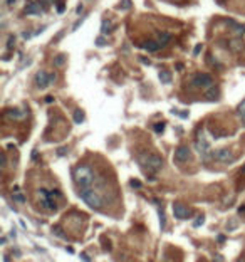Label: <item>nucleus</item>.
<instances>
[{
  "instance_id": "38",
  "label": "nucleus",
  "mask_w": 245,
  "mask_h": 262,
  "mask_svg": "<svg viewBox=\"0 0 245 262\" xmlns=\"http://www.w3.org/2000/svg\"><path fill=\"white\" fill-rule=\"evenodd\" d=\"M213 262H223V259H222V257H220V255H217V257H215V259H213Z\"/></svg>"
},
{
  "instance_id": "41",
  "label": "nucleus",
  "mask_w": 245,
  "mask_h": 262,
  "mask_svg": "<svg viewBox=\"0 0 245 262\" xmlns=\"http://www.w3.org/2000/svg\"><path fill=\"white\" fill-rule=\"evenodd\" d=\"M45 101H47V103H52L54 99H52V96H47V98H45Z\"/></svg>"
},
{
  "instance_id": "10",
  "label": "nucleus",
  "mask_w": 245,
  "mask_h": 262,
  "mask_svg": "<svg viewBox=\"0 0 245 262\" xmlns=\"http://www.w3.org/2000/svg\"><path fill=\"white\" fill-rule=\"evenodd\" d=\"M175 160L180 161V163L188 161L190 160V148L188 146H178L175 149Z\"/></svg>"
},
{
  "instance_id": "28",
  "label": "nucleus",
  "mask_w": 245,
  "mask_h": 262,
  "mask_svg": "<svg viewBox=\"0 0 245 262\" xmlns=\"http://www.w3.org/2000/svg\"><path fill=\"white\" fill-rule=\"evenodd\" d=\"M240 47H242V44H240V39H235L234 42H232V49H234V51H238Z\"/></svg>"
},
{
  "instance_id": "44",
  "label": "nucleus",
  "mask_w": 245,
  "mask_h": 262,
  "mask_svg": "<svg viewBox=\"0 0 245 262\" xmlns=\"http://www.w3.org/2000/svg\"><path fill=\"white\" fill-rule=\"evenodd\" d=\"M242 121H243V124H245V116H242Z\"/></svg>"
},
{
  "instance_id": "1",
  "label": "nucleus",
  "mask_w": 245,
  "mask_h": 262,
  "mask_svg": "<svg viewBox=\"0 0 245 262\" xmlns=\"http://www.w3.org/2000/svg\"><path fill=\"white\" fill-rule=\"evenodd\" d=\"M74 182L77 185V190H89L94 188L96 183V173L89 165H81L74 170Z\"/></svg>"
},
{
  "instance_id": "25",
  "label": "nucleus",
  "mask_w": 245,
  "mask_h": 262,
  "mask_svg": "<svg viewBox=\"0 0 245 262\" xmlns=\"http://www.w3.org/2000/svg\"><path fill=\"white\" fill-rule=\"evenodd\" d=\"M155 131L158 133V135H161V133L165 131V123H156L155 124Z\"/></svg>"
},
{
  "instance_id": "6",
  "label": "nucleus",
  "mask_w": 245,
  "mask_h": 262,
  "mask_svg": "<svg viewBox=\"0 0 245 262\" xmlns=\"http://www.w3.org/2000/svg\"><path fill=\"white\" fill-rule=\"evenodd\" d=\"M192 84L195 87H198V89H210V87L213 86V77L206 72H200L193 77Z\"/></svg>"
},
{
  "instance_id": "27",
  "label": "nucleus",
  "mask_w": 245,
  "mask_h": 262,
  "mask_svg": "<svg viewBox=\"0 0 245 262\" xmlns=\"http://www.w3.org/2000/svg\"><path fill=\"white\" fill-rule=\"evenodd\" d=\"M96 45H98V47H104V45H106V39H104V37H98V39H96Z\"/></svg>"
},
{
  "instance_id": "35",
  "label": "nucleus",
  "mask_w": 245,
  "mask_h": 262,
  "mask_svg": "<svg viewBox=\"0 0 245 262\" xmlns=\"http://www.w3.org/2000/svg\"><path fill=\"white\" fill-rule=\"evenodd\" d=\"M141 62H143V64H151V62H149V59H146V57H141Z\"/></svg>"
},
{
  "instance_id": "21",
  "label": "nucleus",
  "mask_w": 245,
  "mask_h": 262,
  "mask_svg": "<svg viewBox=\"0 0 245 262\" xmlns=\"http://www.w3.org/2000/svg\"><path fill=\"white\" fill-rule=\"evenodd\" d=\"M206 98H208L210 101H213V99H218V89H213V87H210L208 93H206Z\"/></svg>"
},
{
  "instance_id": "9",
  "label": "nucleus",
  "mask_w": 245,
  "mask_h": 262,
  "mask_svg": "<svg viewBox=\"0 0 245 262\" xmlns=\"http://www.w3.org/2000/svg\"><path fill=\"white\" fill-rule=\"evenodd\" d=\"M173 214H175V217L178 218V220H185V218H188L190 217V210L186 209V207L183 205V203H173Z\"/></svg>"
},
{
  "instance_id": "7",
  "label": "nucleus",
  "mask_w": 245,
  "mask_h": 262,
  "mask_svg": "<svg viewBox=\"0 0 245 262\" xmlns=\"http://www.w3.org/2000/svg\"><path fill=\"white\" fill-rule=\"evenodd\" d=\"M213 160L220 161V163H232L234 161V153L225 148L217 149V151H213Z\"/></svg>"
},
{
  "instance_id": "17",
  "label": "nucleus",
  "mask_w": 245,
  "mask_h": 262,
  "mask_svg": "<svg viewBox=\"0 0 245 262\" xmlns=\"http://www.w3.org/2000/svg\"><path fill=\"white\" fill-rule=\"evenodd\" d=\"M160 81L163 82V84H170V82H171V72H170V71H161Z\"/></svg>"
},
{
  "instance_id": "39",
  "label": "nucleus",
  "mask_w": 245,
  "mask_h": 262,
  "mask_svg": "<svg viewBox=\"0 0 245 262\" xmlns=\"http://www.w3.org/2000/svg\"><path fill=\"white\" fill-rule=\"evenodd\" d=\"M81 257H82V259H84L86 262H91V259H89V257H88V255H84V254H81Z\"/></svg>"
},
{
  "instance_id": "3",
  "label": "nucleus",
  "mask_w": 245,
  "mask_h": 262,
  "mask_svg": "<svg viewBox=\"0 0 245 262\" xmlns=\"http://www.w3.org/2000/svg\"><path fill=\"white\" fill-rule=\"evenodd\" d=\"M79 197L82 198V200L86 202V205L89 207V209H94V210H101L102 209V200L101 193L98 192L96 188H89V190H77Z\"/></svg>"
},
{
  "instance_id": "14",
  "label": "nucleus",
  "mask_w": 245,
  "mask_h": 262,
  "mask_svg": "<svg viewBox=\"0 0 245 262\" xmlns=\"http://www.w3.org/2000/svg\"><path fill=\"white\" fill-rule=\"evenodd\" d=\"M170 40H171V34H168V32H160V34H158V40H156V42L160 44V47H165Z\"/></svg>"
},
{
  "instance_id": "2",
  "label": "nucleus",
  "mask_w": 245,
  "mask_h": 262,
  "mask_svg": "<svg viewBox=\"0 0 245 262\" xmlns=\"http://www.w3.org/2000/svg\"><path fill=\"white\" fill-rule=\"evenodd\" d=\"M138 163L143 166L144 170L148 172H160L161 166H163V160H161L160 155L156 153H139L138 155Z\"/></svg>"
},
{
  "instance_id": "33",
  "label": "nucleus",
  "mask_w": 245,
  "mask_h": 262,
  "mask_svg": "<svg viewBox=\"0 0 245 262\" xmlns=\"http://www.w3.org/2000/svg\"><path fill=\"white\" fill-rule=\"evenodd\" d=\"M123 9H129V7H131V3H129V0H123Z\"/></svg>"
},
{
  "instance_id": "37",
  "label": "nucleus",
  "mask_w": 245,
  "mask_h": 262,
  "mask_svg": "<svg viewBox=\"0 0 245 262\" xmlns=\"http://www.w3.org/2000/svg\"><path fill=\"white\" fill-rule=\"evenodd\" d=\"M5 163H7V158H5V155L2 156V168H5Z\"/></svg>"
},
{
  "instance_id": "29",
  "label": "nucleus",
  "mask_w": 245,
  "mask_h": 262,
  "mask_svg": "<svg viewBox=\"0 0 245 262\" xmlns=\"http://www.w3.org/2000/svg\"><path fill=\"white\" fill-rule=\"evenodd\" d=\"M52 234H56V235H59V237H64V232L61 230V227H52Z\"/></svg>"
},
{
  "instance_id": "34",
  "label": "nucleus",
  "mask_w": 245,
  "mask_h": 262,
  "mask_svg": "<svg viewBox=\"0 0 245 262\" xmlns=\"http://www.w3.org/2000/svg\"><path fill=\"white\" fill-rule=\"evenodd\" d=\"M64 10H66V7H64V5H62V3H61V5L57 7V12H59V14H62V12H64Z\"/></svg>"
},
{
  "instance_id": "16",
  "label": "nucleus",
  "mask_w": 245,
  "mask_h": 262,
  "mask_svg": "<svg viewBox=\"0 0 245 262\" xmlns=\"http://www.w3.org/2000/svg\"><path fill=\"white\" fill-rule=\"evenodd\" d=\"M113 30V22L111 20H102V24H101V32L102 34H109V32Z\"/></svg>"
},
{
  "instance_id": "26",
  "label": "nucleus",
  "mask_w": 245,
  "mask_h": 262,
  "mask_svg": "<svg viewBox=\"0 0 245 262\" xmlns=\"http://www.w3.org/2000/svg\"><path fill=\"white\" fill-rule=\"evenodd\" d=\"M203 222H205V217H203V215H198V217H197V220L193 222V227H200Z\"/></svg>"
},
{
  "instance_id": "23",
  "label": "nucleus",
  "mask_w": 245,
  "mask_h": 262,
  "mask_svg": "<svg viewBox=\"0 0 245 262\" xmlns=\"http://www.w3.org/2000/svg\"><path fill=\"white\" fill-rule=\"evenodd\" d=\"M15 47V35H9V40H7V49L12 51Z\"/></svg>"
},
{
  "instance_id": "20",
  "label": "nucleus",
  "mask_w": 245,
  "mask_h": 262,
  "mask_svg": "<svg viewBox=\"0 0 245 262\" xmlns=\"http://www.w3.org/2000/svg\"><path fill=\"white\" fill-rule=\"evenodd\" d=\"M82 121H84V113H82L81 109H76V111H74V123L79 124Z\"/></svg>"
},
{
  "instance_id": "36",
  "label": "nucleus",
  "mask_w": 245,
  "mask_h": 262,
  "mask_svg": "<svg viewBox=\"0 0 245 262\" xmlns=\"http://www.w3.org/2000/svg\"><path fill=\"white\" fill-rule=\"evenodd\" d=\"M102 247H104V249H107V251H109V249H111V242H104V244H102Z\"/></svg>"
},
{
  "instance_id": "22",
  "label": "nucleus",
  "mask_w": 245,
  "mask_h": 262,
  "mask_svg": "<svg viewBox=\"0 0 245 262\" xmlns=\"http://www.w3.org/2000/svg\"><path fill=\"white\" fill-rule=\"evenodd\" d=\"M160 225H161V228H165L166 227V215H165V212H163V209H160Z\"/></svg>"
},
{
  "instance_id": "42",
  "label": "nucleus",
  "mask_w": 245,
  "mask_h": 262,
  "mask_svg": "<svg viewBox=\"0 0 245 262\" xmlns=\"http://www.w3.org/2000/svg\"><path fill=\"white\" fill-rule=\"evenodd\" d=\"M14 2L15 0H7V5H14Z\"/></svg>"
},
{
  "instance_id": "45",
  "label": "nucleus",
  "mask_w": 245,
  "mask_h": 262,
  "mask_svg": "<svg viewBox=\"0 0 245 262\" xmlns=\"http://www.w3.org/2000/svg\"><path fill=\"white\" fill-rule=\"evenodd\" d=\"M243 173H245V168H243Z\"/></svg>"
},
{
  "instance_id": "15",
  "label": "nucleus",
  "mask_w": 245,
  "mask_h": 262,
  "mask_svg": "<svg viewBox=\"0 0 245 262\" xmlns=\"http://www.w3.org/2000/svg\"><path fill=\"white\" fill-rule=\"evenodd\" d=\"M7 118H12V119H24L25 116V111H19V109H9L5 113Z\"/></svg>"
},
{
  "instance_id": "18",
  "label": "nucleus",
  "mask_w": 245,
  "mask_h": 262,
  "mask_svg": "<svg viewBox=\"0 0 245 262\" xmlns=\"http://www.w3.org/2000/svg\"><path fill=\"white\" fill-rule=\"evenodd\" d=\"M64 64H66V56L64 54H59V56L54 57V66H56V67H62Z\"/></svg>"
},
{
  "instance_id": "5",
  "label": "nucleus",
  "mask_w": 245,
  "mask_h": 262,
  "mask_svg": "<svg viewBox=\"0 0 245 262\" xmlns=\"http://www.w3.org/2000/svg\"><path fill=\"white\" fill-rule=\"evenodd\" d=\"M195 149L200 153V156H202L205 161H208V160H211V158H213V153L210 151V143L206 141V138H205V135H203V133H198L197 140H195Z\"/></svg>"
},
{
  "instance_id": "4",
  "label": "nucleus",
  "mask_w": 245,
  "mask_h": 262,
  "mask_svg": "<svg viewBox=\"0 0 245 262\" xmlns=\"http://www.w3.org/2000/svg\"><path fill=\"white\" fill-rule=\"evenodd\" d=\"M56 197H61V192H57V190L49 192V190H45V188H40L39 190V203H40V207H42L44 210H47V212H56L57 209H59V205H57V202H56Z\"/></svg>"
},
{
  "instance_id": "13",
  "label": "nucleus",
  "mask_w": 245,
  "mask_h": 262,
  "mask_svg": "<svg viewBox=\"0 0 245 262\" xmlns=\"http://www.w3.org/2000/svg\"><path fill=\"white\" fill-rule=\"evenodd\" d=\"M141 47H143L144 51H148V52H156L158 49H160V44L155 42V40H144V42L141 44Z\"/></svg>"
},
{
  "instance_id": "8",
  "label": "nucleus",
  "mask_w": 245,
  "mask_h": 262,
  "mask_svg": "<svg viewBox=\"0 0 245 262\" xmlns=\"http://www.w3.org/2000/svg\"><path fill=\"white\" fill-rule=\"evenodd\" d=\"M35 84L39 89H45L47 86H51V74H47L45 71H39L35 74Z\"/></svg>"
},
{
  "instance_id": "43",
  "label": "nucleus",
  "mask_w": 245,
  "mask_h": 262,
  "mask_svg": "<svg viewBox=\"0 0 245 262\" xmlns=\"http://www.w3.org/2000/svg\"><path fill=\"white\" fill-rule=\"evenodd\" d=\"M237 262H245V259H238V260H237Z\"/></svg>"
},
{
  "instance_id": "12",
  "label": "nucleus",
  "mask_w": 245,
  "mask_h": 262,
  "mask_svg": "<svg viewBox=\"0 0 245 262\" xmlns=\"http://www.w3.org/2000/svg\"><path fill=\"white\" fill-rule=\"evenodd\" d=\"M227 24H228V25H230L232 29H234V32H235L237 37H242V35L245 34V24H243V25H240V24L234 22V20H228Z\"/></svg>"
},
{
  "instance_id": "31",
  "label": "nucleus",
  "mask_w": 245,
  "mask_h": 262,
  "mask_svg": "<svg viewBox=\"0 0 245 262\" xmlns=\"http://www.w3.org/2000/svg\"><path fill=\"white\" fill-rule=\"evenodd\" d=\"M200 51H202V44H197V45H195V49H193V56H198Z\"/></svg>"
},
{
  "instance_id": "30",
  "label": "nucleus",
  "mask_w": 245,
  "mask_h": 262,
  "mask_svg": "<svg viewBox=\"0 0 245 262\" xmlns=\"http://www.w3.org/2000/svg\"><path fill=\"white\" fill-rule=\"evenodd\" d=\"M131 186H133V188H141V182L133 178V180H131Z\"/></svg>"
},
{
  "instance_id": "19",
  "label": "nucleus",
  "mask_w": 245,
  "mask_h": 262,
  "mask_svg": "<svg viewBox=\"0 0 245 262\" xmlns=\"http://www.w3.org/2000/svg\"><path fill=\"white\" fill-rule=\"evenodd\" d=\"M12 200L17 202V203H24L25 202V197H24L20 192H12Z\"/></svg>"
},
{
  "instance_id": "24",
  "label": "nucleus",
  "mask_w": 245,
  "mask_h": 262,
  "mask_svg": "<svg viewBox=\"0 0 245 262\" xmlns=\"http://www.w3.org/2000/svg\"><path fill=\"white\" fill-rule=\"evenodd\" d=\"M237 113H238L240 116H245V99L238 104V108H237Z\"/></svg>"
},
{
  "instance_id": "11",
  "label": "nucleus",
  "mask_w": 245,
  "mask_h": 262,
  "mask_svg": "<svg viewBox=\"0 0 245 262\" xmlns=\"http://www.w3.org/2000/svg\"><path fill=\"white\" fill-rule=\"evenodd\" d=\"M25 12L27 15H40L44 12V9L40 7V3L39 2H32V3H29V5L25 7Z\"/></svg>"
},
{
  "instance_id": "32",
  "label": "nucleus",
  "mask_w": 245,
  "mask_h": 262,
  "mask_svg": "<svg viewBox=\"0 0 245 262\" xmlns=\"http://www.w3.org/2000/svg\"><path fill=\"white\" fill-rule=\"evenodd\" d=\"M66 153H67V146H64V148H59V149H57V155H66Z\"/></svg>"
},
{
  "instance_id": "40",
  "label": "nucleus",
  "mask_w": 245,
  "mask_h": 262,
  "mask_svg": "<svg viewBox=\"0 0 245 262\" xmlns=\"http://www.w3.org/2000/svg\"><path fill=\"white\" fill-rule=\"evenodd\" d=\"M82 9H84V7H82V5H77V9H76V12H77V14H81V12H82Z\"/></svg>"
}]
</instances>
